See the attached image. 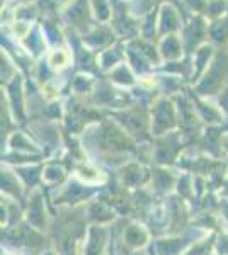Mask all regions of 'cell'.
I'll return each mask as SVG.
<instances>
[{
	"mask_svg": "<svg viewBox=\"0 0 228 255\" xmlns=\"http://www.w3.org/2000/svg\"><path fill=\"white\" fill-rule=\"evenodd\" d=\"M210 29V22L205 15H193L188 24H184L181 31V39L184 43L186 49H193L198 51L203 44H205V39L210 38L208 34Z\"/></svg>",
	"mask_w": 228,
	"mask_h": 255,
	"instance_id": "6da1fadb",
	"label": "cell"
},
{
	"mask_svg": "<svg viewBox=\"0 0 228 255\" xmlns=\"http://www.w3.org/2000/svg\"><path fill=\"white\" fill-rule=\"evenodd\" d=\"M63 15L67 19V22L73 29L80 32H89L92 29V24H90V17H92V9H90L89 0H70L68 5L63 9Z\"/></svg>",
	"mask_w": 228,
	"mask_h": 255,
	"instance_id": "7a4b0ae2",
	"label": "cell"
},
{
	"mask_svg": "<svg viewBox=\"0 0 228 255\" xmlns=\"http://www.w3.org/2000/svg\"><path fill=\"white\" fill-rule=\"evenodd\" d=\"M184 24H182L181 12L174 3L164 2L159 7V14H157V34L160 38L169 34H177L182 31Z\"/></svg>",
	"mask_w": 228,
	"mask_h": 255,
	"instance_id": "3957f363",
	"label": "cell"
},
{
	"mask_svg": "<svg viewBox=\"0 0 228 255\" xmlns=\"http://www.w3.org/2000/svg\"><path fill=\"white\" fill-rule=\"evenodd\" d=\"M182 49H184V43H182L179 34H169L160 39V53L164 58L167 60L181 58Z\"/></svg>",
	"mask_w": 228,
	"mask_h": 255,
	"instance_id": "277c9868",
	"label": "cell"
},
{
	"mask_svg": "<svg viewBox=\"0 0 228 255\" xmlns=\"http://www.w3.org/2000/svg\"><path fill=\"white\" fill-rule=\"evenodd\" d=\"M210 39L217 44H228V15L220 17L217 20H211L208 29Z\"/></svg>",
	"mask_w": 228,
	"mask_h": 255,
	"instance_id": "5b68a950",
	"label": "cell"
},
{
	"mask_svg": "<svg viewBox=\"0 0 228 255\" xmlns=\"http://www.w3.org/2000/svg\"><path fill=\"white\" fill-rule=\"evenodd\" d=\"M92 14L101 24H106L107 20H113V7L109 0H89Z\"/></svg>",
	"mask_w": 228,
	"mask_h": 255,
	"instance_id": "8992f818",
	"label": "cell"
},
{
	"mask_svg": "<svg viewBox=\"0 0 228 255\" xmlns=\"http://www.w3.org/2000/svg\"><path fill=\"white\" fill-rule=\"evenodd\" d=\"M102 143H104V146L109 148V150H123V148H126L128 145L123 133H119L118 129H114V128H111V126H107L104 129Z\"/></svg>",
	"mask_w": 228,
	"mask_h": 255,
	"instance_id": "52a82bcc",
	"label": "cell"
},
{
	"mask_svg": "<svg viewBox=\"0 0 228 255\" xmlns=\"http://www.w3.org/2000/svg\"><path fill=\"white\" fill-rule=\"evenodd\" d=\"M227 3L228 0H208V5L205 10V17L210 20H217L227 15Z\"/></svg>",
	"mask_w": 228,
	"mask_h": 255,
	"instance_id": "ba28073f",
	"label": "cell"
},
{
	"mask_svg": "<svg viewBox=\"0 0 228 255\" xmlns=\"http://www.w3.org/2000/svg\"><path fill=\"white\" fill-rule=\"evenodd\" d=\"M48 60H49V65H51L53 68L61 70L70 63V53L63 48H58V49H55V51H51V55H49Z\"/></svg>",
	"mask_w": 228,
	"mask_h": 255,
	"instance_id": "9c48e42d",
	"label": "cell"
},
{
	"mask_svg": "<svg viewBox=\"0 0 228 255\" xmlns=\"http://www.w3.org/2000/svg\"><path fill=\"white\" fill-rule=\"evenodd\" d=\"M126 2H128V0H126Z\"/></svg>",
	"mask_w": 228,
	"mask_h": 255,
	"instance_id": "30bf717a",
	"label": "cell"
}]
</instances>
